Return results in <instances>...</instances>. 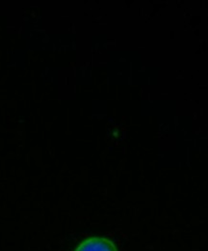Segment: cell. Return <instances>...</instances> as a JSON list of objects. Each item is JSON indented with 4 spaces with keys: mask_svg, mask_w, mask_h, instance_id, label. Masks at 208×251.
<instances>
[{
    "mask_svg": "<svg viewBox=\"0 0 208 251\" xmlns=\"http://www.w3.org/2000/svg\"><path fill=\"white\" fill-rule=\"evenodd\" d=\"M74 251H119L114 242L104 237H90L83 240Z\"/></svg>",
    "mask_w": 208,
    "mask_h": 251,
    "instance_id": "1",
    "label": "cell"
}]
</instances>
